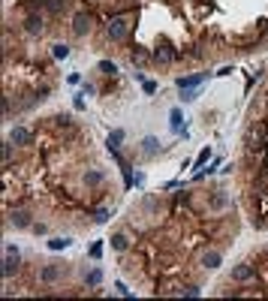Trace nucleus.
<instances>
[{"instance_id": "nucleus-1", "label": "nucleus", "mask_w": 268, "mask_h": 301, "mask_svg": "<svg viewBox=\"0 0 268 301\" xmlns=\"http://www.w3.org/2000/svg\"><path fill=\"white\" fill-rule=\"evenodd\" d=\"M106 36H109L112 42H124V39L130 36V21H127L124 15H112L109 24H106Z\"/></svg>"}, {"instance_id": "nucleus-2", "label": "nucleus", "mask_w": 268, "mask_h": 301, "mask_svg": "<svg viewBox=\"0 0 268 301\" xmlns=\"http://www.w3.org/2000/svg\"><path fill=\"white\" fill-rule=\"evenodd\" d=\"M229 280H232V283H250V280H256V265H250V262L235 265V268L229 271Z\"/></svg>"}, {"instance_id": "nucleus-3", "label": "nucleus", "mask_w": 268, "mask_h": 301, "mask_svg": "<svg viewBox=\"0 0 268 301\" xmlns=\"http://www.w3.org/2000/svg\"><path fill=\"white\" fill-rule=\"evenodd\" d=\"M91 27H94V15L91 12H75L72 15V33L75 36H87Z\"/></svg>"}, {"instance_id": "nucleus-4", "label": "nucleus", "mask_w": 268, "mask_h": 301, "mask_svg": "<svg viewBox=\"0 0 268 301\" xmlns=\"http://www.w3.org/2000/svg\"><path fill=\"white\" fill-rule=\"evenodd\" d=\"M9 226H15V229H33V214L27 208H15V211H9Z\"/></svg>"}, {"instance_id": "nucleus-5", "label": "nucleus", "mask_w": 268, "mask_h": 301, "mask_svg": "<svg viewBox=\"0 0 268 301\" xmlns=\"http://www.w3.org/2000/svg\"><path fill=\"white\" fill-rule=\"evenodd\" d=\"M15 271H18V247L6 244V256H3V268H0V274H3V277H12Z\"/></svg>"}, {"instance_id": "nucleus-6", "label": "nucleus", "mask_w": 268, "mask_h": 301, "mask_svg": "<svg viewBox=\"0 0 268 301\" xmlns=\"http://www.w3.org/2000/svg\"><path fill=\"white\" fill-rule=\"evenodd\" d=\"M199 265H202L205 271H217V268L223 265V253H220V250H205V253L199 256Z\"/></svg>"}, {"instance_id": "nucleus-7", "label": "nucleus", "mask_w": 268, "mask_h": 301, "mask_svg": "<svg viewBox=\"0 0 268 301\" xmlns=\"http://www.w3.org/2000/svg\"><path fill=\"white\" fill-rule=\"evenodd\" d=\"M24 33H27V36H42V33H45V21H42V15H36V12L27 15V18H24Z\"/></svg>"}, {"instance_id": "nucleus-8", "label": "nucleus", "mask_w": 268, "mask_h": 301, "mask_svg": "<svg viewBox=\"0 0 268 301\" xmlns=\"http://www.w3.org/2000/svg\"><path fill=\"white\" fill-rule=\"evenodd\" d=\"M205 75H208V72H193V75H178V78H175V84H178V90H190V87H199V84L205 81Z\"/></svg>"}, {"instance_id": "nucleus-9", "label": "nucleus", "mask_w": 268, "mask_h": 301, "mask_svg": "<svg viewBox=\"0 0 268 301\" xmlns=\"http://www.w3.org/2000/svg\"><path fill=\"white\" fill-rule=\"evenodd\" d=\"M208 208H211V211H226V208H229V193H226V190H211Z\"/></svg>"}, {"instance_id": "nucleus-10", "label": "nucleus", "mask_w": 268, "mask_h": 301, "mask_svg": "<svg viewBox=\"0 0 268 301\" xmlns=\"http://www.w3.org/2000/svg\"><path fill=\"white\" fill-rule=\"evenodd\" d=\"M60 277H63V265H54V262H51V265H45V268L39 271V280H42L45 286H51V283H57Z\"/></svg>"}, {"instance_id": "nucleus-11", "label": "nucleus", "mask_w": 268, "mask_h": 301, "mask_svg": "<svg viewBox=\"0 0 268 301\" xmlns=\"http://www.w3.org/2000/svg\"><path fill=\"white\" fill-rule=\"evenodd\" d=\"M151 57H154V63H163V66H169V63H172L178 54H175V51H172V48L163 42V45H157V48H154V54H151Z\"/></svg>"}, {"instance_id": "nucleus-12", "label": "nucleus", "mask_w": 268, "mask_h": 301, "mask_svg": "<svg viewBox=\"0 0 268 301\" xmlns=\"http://www.w3.org/2000/svg\"><path fill=\"white\" fill-rule=\"evenodd\" d=\"M9 142H12V145H30V142H33V133H30L27 127H12V130H9Z\"/></svg>"}, {"instance_id": "nucleus-13", "label": "nucleus", "mask_w": 268, "mask_h": 301, "mask_svg": "<svg viewBox=\"0 0 268 301\" xmlns=\"http://www.w3.org/2000/svg\"><path fill=\"white\" fill-rule=\"evenodd\" d=\"M124 139H127V133H124V130H112V133H109V142H106V145H109V151H121Z\"/></svg>"}, {"instance_id": "nucleus-14", "label": "nucleus", "mask_w": 268, "mask_h": 301, "mask_svg": "<svg viewBox=\"0 0 268 301\" xmlns=\"http://www.w3.org/2000/svg\"><path fill=\"white\" fill-rule=\"evenodd\" d=\"M81 181H84L87 187H100V184H103V172H100V169H87Z\"/></svg>"}, {"instance_id": "nucleus-15", "label": "nucleus", "mask_w": 268, "mask_h": 301, "mask_svg": "<svg viewBox=\"0 0 268 301\" xmlns=\"http://www.w3.org/2000/svg\"><path fill=\"white\" fill-rule=\"evenodd\" d=\"M130 247V238L124 235V232H118V235H112V250H118V253H124Z\"/></svg>"}, {"instance_id": "nucleus-16", "label": "nucleus", "mask_w": 268, "mask_h": 301, "mask_svg": "<svg viewBox=\"0 0 268 301\" xmlns=\"http://www.w3.org/2000/svg\"><path fill=\"white\" fill-rule=\"evenodd\" d=\"M42 6H45L48 12H63V9L69 6V0H42Z\"/></svg>"}, {"instance_id": "nucleus-17", "label": "nucleus", "mask_w": 268, "mask_h": 301, "mask_svg": "<svg viewBox=\"0 0 268 301\" xmlns=\"http://www.w3.org/2000/svg\"><path fill=\"white\" fill-rule=\"evenodd\" d=\"M130 60H133V63H139V66H142V63H148V51H145V48H139V45H136V48H133V51H130Z\"/></svg>"}, {"instance_id": "nucleus-18", "label": "nucleus", "mask_w": 268, "mask_h": 301, "mask_svg": "<svg viewBox=\"0 0 268 301\" xmlns=\"http://www.w3.org/2000/svg\"><path fill=\"white\" fill-rule=\"evenodd\" d=\"M97 66H100L103 75H118V63H115V60H100Z\"/></svg>"}, {"instance_id": "nucleus-19", "label": "nucleus", "mask_w": 268, "mask_h": 301, "mask_svg": "<svg viewBox=\"0 0 268 301\" xmlns=\"http://www.w3.org/2000/svg\"><path fill=\"white\" fill-rule=\"evenodd\" d=\"M54 127L57 130H72V118L69 115H54Z\"/></svg>"}, {"instance_id": "nucleus-20", "label": "nucleus", "mask_w": 268, "mask_h": 301, "mask_svg": "<svg viewBox=\"0 0 268 301\" xmlns=\"http://www.w3.org/2000/svg\"><path fill=\"white\" fill-rule=\"evenodd\" d=\"M142 151H145V154H157V151H160V142H157L154 136H148V139L142 142Z\"/></svg>"}, {"instance_id": "nucleus-21", "label": "nucleus", "mask_w": 268, "mask_h": 301, "mask_svg": "<svg viewBox=\"0 0 268 301\" xmlns=\"http://www.w3.org/2000/svg\"><path fill=\"white\" fill-rule=\"evenodd\" d=\"M51 54H54L57 60H63V57H69V45H63V42H57V45H51Z\"/></svg>"}, {"instance_id": "nucleus-22", "label": "nucleus", "mask_w": 268, "mask_h": 301, "mask_svg": "<svg viewBox=\"0 0 268 301\" xmlns=\"http://www.w3.org/2000/svg\"><path fill=\"white\" fill-rule=\"evenodd\" d=\"M69 244H72L69 238H51V241H48V250H66Z\"/></svg>"}, {"instance_id": "nucleus-23", "label": "nucleus", "mask_w": 268, "mask_h": 301, "mask_svg": "<svg viewBox=\"0 0 268 301\" xmlns=\"http://www.w3.org/2000/svg\"><path fill=\"white\" fill-rule=\"evenodd\" d=\"M84 283H87V286H100V283H103V271H100V268H94V271L84 277Z\"/></svg>"}, {"instance_id": "nucleus-24", "label": "nucleus", "mask_w": 268, "mask_h": 301, "mask_svg": "<svg viewBox=\"0 0 268 301\" xmlns=\"http://www.w3.org/2000/svg\"><path fill=\"white\" fill-rule=\"evenodd\" d=\"M109 217H112V211H109V208L94 211V223H100V226H103V223H109Z\"/></svg>"}, {"instance_id": "nucleus-25", "label": "nucleus", "mask_w": 268, "mask_h": 301, "mask_svg": "<svg viewBox=\"0 0 268 301\" xmlns=\"http://www.w3.org/2000/svg\"><path fill=\"white\" fill-rule=\"evenodd\" d=\"M181 93H184V96H181L184 103H193V99L199 96V87H190V90H181Z\"/></svg>"}, {"instance_id": "nucleus-26", "label": "nucleus", "mask_w": 268, "mask_h": 301, "mask_svg": "<svg viewBox=\"0 0 268 301\" xmlns=\"http://www.w3.org/2000/svg\"><path fill=\"white\" fill-rule=\"evenodd\" d=\"M172 130L181 133V112H178V109H172Z\"/></svg>"}, {"instance_id": "nucleus-27", "label": "nucleus", "mask_w": 268, "mask_h": 301, "mask_svg": "<svg viewBox=\"0 0 268 301\" xmlns=\"http://www.w3.org/2000/svg\"><path fill=\"white\" fill-rule=\"evenodd\" d=\"M181 295H190V298H199V286H184V289H178Z\"/></svg>"}, {"instance_id": "nucleus-28", "label": "nucleus", "mask_w": 268, "mask_h": 301, "mask_svg": "<svg viewBox=\"0 0 268 301\" xmlns=\"http://www.w3.org/2000/svg\"><path fill=\"white\" fill-rule=\"evenodd\" d=\"M142 87H145V93H157V81H148V78H145Z\"/></svg>"}, {"instance_id": "nucleus-29", "label": "nucleus", "mask_w": 268, "mask_h": 301, "mask_svg": "<svg viewBox=\"0 0 268 301\" xmlns=\"http://www.w3.org/2000/svg\"><path fill=\"white\" fill-rule=\"evenodd\" d=\"M9 160H12V142L3 145V163H9Z\"/></svg>"}, {"instance_id": "nucleus-30", "label": "nucleus", "mask_w": 268, "mask_h": 301, "mask_svg": "<svg viewBox=\"0 0 268 301\" xmlns=\"http://www.w3.org/2000/svg\"><path fill=\"white\" fill-rule=\"evenodd\" d=\"M100 256H103V244H100V241H97V244H94V247H91V259H100Z\"/></svg>"}, {"instance_id": "nucleus-31", "label": "nucleus", "mask_w": 268, "mask_h": 301, "mask_svg": "<svg viewBox=\"0 0 268 301\" xmlns=\"http://www.w3.org/2000/svg\"><path fill=\"white\" fill-rule=\"evenodd\" d=\"M94 93H97V87H94V84H84V87H81V96H94Z\"/></svg>"}, {"instance_id": "nucleus-32", "label": "nucleus", "mask_w": 268, "mask_h": 301, "mask_svg": "<svg viewBox=\"0 0 268 301\" xmlns=\"http://www.w3.org/2000/svg\"><path fill=\"white\" fill-rule=\"evenodd\" d=\"M208 157H211V151H202V154H199V160H196V166H202V163H208Z\"/></svg>"}]
</instances>
